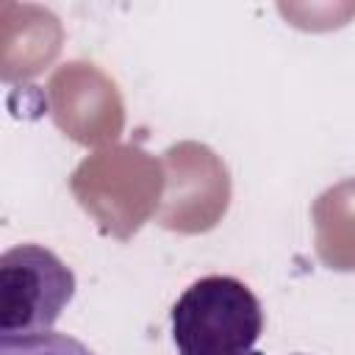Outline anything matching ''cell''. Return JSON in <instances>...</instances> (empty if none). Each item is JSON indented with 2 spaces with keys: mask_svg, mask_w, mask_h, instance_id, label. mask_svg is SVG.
I'll use <instances>...</instances> for the list:
<instances>
[{
  "mask_svg": "<svg viewBox=\"0 0 355 355\" xmlns=\"http://www.w3.org/2000/svg\"><path fill=\"white\" fill-rule=\"evenodd\" d=\"M250 355H263V352H250ZM297 355H302V352H297Z\"/></svg>",
  "mask_w": 355,
  "mask_h": 355,
  "instance_id": "cell-4",
  "label": "cell"
},
{
  "mask_svg": "<svg viewBox=\"0 0 355 355\" xmlns=\"http://www.w3.org/2000/svg\"><path fill=\"white\" fill-rule=\"evenodd\" d=\"M0 355H94V352L72 336L44 333L31 338H0Z\"/></svg>",
  "mask_w": 355,
  "mask_h": 355,
  "instance_id": "cell-3",
  "label": "cell"
},
{
  "mask_svg": "<svg viewBox=\"0 0 355 355\" xmlns=\"http://www.w3.org/2000/svg\"><path fill=\"white\" fill-rule=\"evenodd\" d=\"M75 272L42 244H17L0 258V338L44 336L75 297Z\"/></svg>",
  "mask_w": 355,
  "mask_h": 355,
  "instance_id": "cell-2",
  "label": "cell"
},
{
  "mask_svg": "<svg viewBox=\"0 0 355 355\" xmlns=\"http://www.w3.org/2000/svg\"><path fill=\"white\" fill-rule=\"evenodd\" d=\"M261 333V302L233 275H205L172 305L178 355H250Z\"/></svg>",
  "mask_w": 355,
  "mask_h": 355,
  "instance_id": "cell-1",
  "label": "cell"
}]
</instances>
